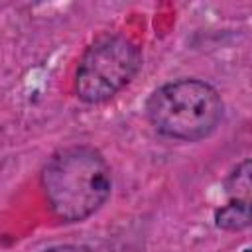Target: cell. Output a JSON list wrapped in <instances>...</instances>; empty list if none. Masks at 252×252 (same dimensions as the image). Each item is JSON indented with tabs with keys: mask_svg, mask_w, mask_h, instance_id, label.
I'll list each match as a JSON object with an SVG mask.
<instances>
[{
	"mask_svg": "<svg viewBox=\"0 0 252 252\" xmlns=\"http://www.w3.org/2000/svg\"><path fill=\"white\" fill-rule=\"evenodd\" d=\"M142 65L140 47L126 35H102L87 47L75 73V93L83 102L98 104L118 94Z\"/></svg>",
	"mask_w": 252,
	"mask_h": 252,
	"instance_id": "3",
	"label": "cell"
},
{
	"mask_svg": "<svg viewBox=\"0 0 252 252\" xmlns=\"http://www.w3.org/2000/svg\"><path fill=\"white\" fill-rule=\"evenodd\" d=\"M226 193L230 199L250 201V159H244L226 179Z\"/></svg>",
	"mask_w": 252,
	"mask_h": 252,
	"instance_id": "5",
	"label": "cell"
},
{
	"mask_svg": "<svg viewBox=\"0 0 252 252\" xmlns=\"http://www.w3.org/2000/svg\"><path fill=\"white\" fill-rule=\"evenodd\" d=\"M215 224L222 230H242L250 224V201L230 199L215 211Z\"/></svg>",
	"mask_w": 252,
	"mask_h": 252,
	"instance_id": "4",
	"label": "cell"
},
{
	"mask_svg": "<svg viewBox=\"0 0 252 252\" xmlns=\"http://www.w3.org/2000/svg\"><path fill=\"white\" fill-rule=\"evenodd\" d=\"M41 252H94V250L89 246H83V244H59V246H51Z\"/></svg>",
	"mask_w": 252,
	"mask_h": 252,
	"instance_id": "6",
	"label": "cell"
},
{
	"mask_svg": "<svg viewBox=\"0 0 252 252\" xmlns=\"http://www.w3.org/2000/svg\"><path fill=\"white\" fill-rule=\"evenodd\" d=\"M39 181L49 209L65 222H79L96 213L112 189L110 165L91 146H69L53 154Z\"/></svg>",
	"mask_w": 252,
	"mask_h": 252,
	"instance_id": "1",
	"label": "cell"
},
{
	"mask_svg": "<svg viewBox=\"0 0 252 252\" xmlns=\"http://www.w3.org/2000/svg\"><path fill=\"white\" fill-rule=\"evenodd\" d=\"M244 252H248V250H244Z\"/></svg>",
	"mask_w": 252,
	"mask_h": 252,
	"instance_id": "7",
	"label": "cell"
},
{
	"mask_svg": "<svg viewBox=\"0 0 252 252\" xmlns=\"http://www.w3.org/2000/svg\"><path fill=\"white\" fill-rule=\"evenodd\" d=\"M152 126L173 140L197 142L217 130L222 118L219 91L201 79H177L158 87L148 102Z\"/></svg>",
	"mask_w": 252,
	"mask_h": 252,
	"instance_id": "2",
	"label": "cell"
}]
</instances>
